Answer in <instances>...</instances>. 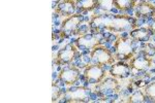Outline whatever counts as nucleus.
I'll return each instance as SVG.
<instances>
[{
	"label": "nucleus",
	"instance_id": "obj_1",
	"mask_svg": "<svg viewBox=\"0 0 155 103\" xmlns=\"http://www.w3.org/2000/svg\"><path fill=\"white\" fill-rule=\"evenodd\" d=\"M92 29H106L112 32L127 31L137 27V22L134 18L120 14H101L93 17L89 23Z\"/></svg>",
	"mask_w": 155,
	"mask_h": 103
},
{
	"label": "nucleus",
	"instance_id": "obj_2",
	"mask_svg": "<svg viewBox=\"0 0 155 103\" xmlns=\"http://www.w3.org/2000/svg\"><path fill=\"white\" fill-rule=\"evenodd\" d=\"M113 50L115 52V57L118 60H128L134 57L136 53L134 42L125 37H118L114 43Z\"/></svg>",
	"mask_w": 155,
	"mask_h": 103
},
{
	"label": "nucleus",
	"instance_id": "obj_3",
	"mask_svg": "<svg viewBox=\"0 0 155 103\" xmlns=\"http://www.w3.org/2000/svg\"><path fill=\"white\" fill-rule=\"evenodd\" d=\"M91 61L98 65H112L115 62V58L112 53L104 47H96L90 54Z\"/></svg>",
	"mask_w": 155,
	"mask_h": 103
},
{
	"label": "nucleus",
	"instance_id": "obj_4",
	"mask_svg": "<svg viewBox=\"0 0 155 103\" xmlns=\"http://www.w3.org/2000/svg\"><path fill=\"white\" fill-rule=\"evenodd\" d=\"M96 93L101 96H107L113 93L119 92L120 84L116 79L113 77H104L96 86Z\"/></svg>",
	"mask_w": 155,
	"mask_h": 103
},
{
	"label": "nucleus",
	"instance_id": "obj_5",
	"mask_svg": "<svg viewBox=\"0 0 155 103\" xmlns=\"http://www.w3.org/2000/svg\"><path fill=\"white\" fill-rule=\"evenodd\" d=\"M84 77L90 84H99L106 77V70L102 68L101 65H90L84 70Z\"/></svg>",
	"mask_w": 155,
	"mask_h": 103
},
{
	"label": "nucleus",
	"instance_id": "obj_6",
	"mask_svg": "<svg viewBox=\"0 0 155 103\" xmlns=\"http://www.w3.org/2000/svg\"><path fill=\"white\" fill-rule=\"evenodd\" d=\"M102 43V39L99 36H97L96 34L92 33H87L82 35L81 37H79L76 41L77 47L79 49H84V50H93L94 47H98L99 44Z\"/></svg>",
	"mask_w": 155,
	"mask_h": 103
},
{
	"label": "nucleus",
	"instance_id": "obj_7",
	"mask_svg": "<svg viewBox=\"0 0 155 103\" xmlns=\"http://www.w3.org/2000/svg\"><path fill=\"white\" fill-rule=\"evenodd\" d=\"M90 90L86 88H74L67 91L65 101L67 102H87L89 101Z\"/></svg>",
	"mask_w": 155,
	"mask_h": 103
},
{
	"label": "nucleus",
	"instance_id": "obj_8",
	"mask_svg": "<svg viewBox=\"0 0 155 103\" xmlns=\"http://www.w3.org/2000/svg\"><path fill=\"white\" fill-rule=\"evenodd\" d=\"M81 22H82V16H80V14H72V16L68 17L61 24L62 32L65 33L66 35L74 34L77 29L79 28Z\"/></svg>",
	"mask_w": 155,
	"mask_h": 103
},
{
	"label": "nucleus",
	"instance_id": "obj_9",
	"mask_svg": "<svg viewBox=\"0 0 155 103\" xmlns=\"http://www.w3.org/2000/svg\"><path fill=\"white\" fill-rule=\"evenodd\" d=\"M80 77V70L74 67L62 69L59 73V79L67 86L74 85Z\"/></svg>",
	"mask_w": 155,
	"mask_h": 103
},
{
	"label": "nucleus",
	"instance_id": "obj_10",
	"mask_svg": "<svg viewBox=\"0 0 155 103\" xmlns=\"http://www.w3.org/2000/svg\"><path fill=\"white\" fill-rule=\"evenodd\" d=\"M76 56V50L71 44H67L62 47L57 54V61L58 64H69Z\"/></svg>",
	"mask_w": 155,
	"mask_h": 103
},
{
	"label": "nucleus",
	"instance_id": "obj_11",
	"mask_svg": "<svg viewBox=\"0 0 155 103\" xmlns=\"http://www.w3.org/2000/svg\"><path fill=\"white\" fill-rule=\"evenodd\" d=\"M77 4L74 0H63L56 6V14L63 17H71L76 11Z\"/></svg>",
	"mask_w": 155,
	"mask_h": 103
},
{
	"label": "nucleus",
	"instance_id": "obj_12",
	"mask_svg": "<svg viewBox=\"0 0 155 103\" xmlns=\"http://www.w3.org/2000/svg\"><path fill=\"white\" fill-rule=\"evenodd\" d=\"M152 64V60L150 58H147V56H137L132 57L129 66L131 69L137 70V71H146L147 69L150 68Z\"/></svg>",
	"mask_w": 155,
	"mask_h": 103
},
{
	"label": "nucleus",
	"instance_id": "obj_13",
	"mask_svg": "<svg viewBox=\"0 0 155 103\" xmlns=\"http://www.w3.org/2000/svg\"><path fill=\"white\" fill-rule=\"evenodd\" d=\"M130 66H129V64L125 63L115 64L110 69V74L113 77H117V79H127L130 75Z\"/></svg>",
	"mask_w": 155,
	"mask_h": 103
},
{
	"label": "nucleus",
	"instance_id": "obj_14",
	"mask_svg": "<svg viewBox=\"0 0 155 103\" xmlns=\"http://www.w3.org/2000/svg\"><path fill=\"white\" fill-rule=\"evenodd\" d=\"M153 32L149 28H137L130 31L129 36L137 41H148Z\"/></svg>",
	"mask_w": 155,
	"mask_h": 103
},
{
	"label": "nucleus",
	"instance_id": "obj_15",
	"mask_svg": "<svg viewBox=\"0 0 155 103\" xmlns=\"http://www.w3.org/2000/svg\"><path fill=\"white\" fill-rule=\"evenodd\" d=\"M137 17H152L155 14V6L149 2H142L137 6Z\"/></svg>",
	"mask_w": 155,
	"mask_h": 103
},
{
	"label": "nucleus",
	"instance_id": "obj_16",
	"mask_svg": "<svg viewBox=\"0 0 155 103\" xmlns=\"http://www.w3.org/2000/svg\"><path fill=\"white\" fill-rule=\"evenodd\" d=\"M76 4L78 8L87 12L89 11H93L98 5V0H78Z\"/></svg>",
	"mask_w": 155,
	"mask_h": 103
},
{
	"label": "nucleus",
	"instance_id": "obj_17",
	"mask_svg": "<svg viewBox=\"0 0 155 103\" xmlns=\"http://www.w3.org/2000/svg\"><path fill=\"white\" fill-rule=\"evenodd\" d=\"M112 3L120 11H127L136 6V0H113Z\"/></svg>",
	"mask_w": 155,
	"mask_h": 103
},
{
	"label": "nucleus",
	"instance_id": "obj_18",
	"mask_svg": "<svg viewBox=\"0 0 155 103\" xmlns=\"http://www.w3.org/2000/svg\"><path fill=\"white\" fill-rule=\"evenodd\" d=\"M127 102H129V103H143V102H146V95H145L142 91L137 90V91L132 93L130 96L128 97Z\"/></svg>",
	"mask_w": 155,
	"mask_h": 103
},
{
	"label": "nucleus",
	"instance_id": "obj_19",
	"mask_svg": "<svg viewBox=\"0 0 155 103\" xmlns=\"http://www.w3.org/2000/svg\"><path fill=\"white\" fill-rule=\"evenodd\" d=\"M144 92L147 98L151 99V101L155 102V82L148 85V86L145 88Z\"/></svg>",
	"mask_w": 155,
	"mask_h": 103
},
{
	"label": "nucleus",
	"instance_id": "obj_20",
	"mask_svg": "<svg viewBox=\"0 0 155 103\" xmlns=\"http://www.w3.org/2000/svg\"><path fill=\"white\" fill-rule=\"evenodd\" d=\"M143 54L148 57H153L155 55V47L152 43H146L143 47Z\"/></svg>",
	"mask_w": 155,
	"mask_h": 103
},
{
	"label": "nucleus",
	"instance_id": "obj_21",
	"mask_svg": "<svg viewBox=\"0 0 155 103\" xmlns=\"http://www.w3.org/2000/svg\"><path fill=\"white\" fill-rule=\"evenodd\" d=\"M59 95H60V89L54 82V84L52 85V101L53 102L56 101V100L59 98Z\"/></svg>",
	"mask_w": 155,
	"mask_h": 103
},
{
	"label": "nucleus",
	"instance_id": "obj_22",
	"mask_svg": "<svg viewBox=\"0 0 155 103\" xmlns=\"http://www.w3.org/2000/svg\"><path fill=\"white\" fill-rule=\"evenodd\" d=\"M87 32H88V25H86V24H83V25H81V26H79V28L77 29V31H76V35H81V34H86Z\"/></svg>",
	"mask_w": 155,
	"mask_h": 103
},
{
	"label": "nucleus",
	"instance_id": "obj_23",
	"mask_svg": "<svg viewBox=\"0 0 155 103\" xmlns=\"http://www.w3.org/2000/svg\"><path fill=\"white\" fill-rule=\"evenodd\" d=\"M61 2V0H52V8H56V6Z\"/></svg>",
	"mask_w": 155,
	"mask_h": 103
},
{
	"label": "nucleus",
	"instance_id": "obj_24",
	"mask_svg": "<svg viewBox=\"0 0 155 103\" xmlns=\"http://www.w3.org/2000/svg\"><path fill=\"white\" fill-rule=\"evenodd\" d=\"M149 29L151 30V31L153 32V33H155V20L153 21V23H152V25H150Z\"/></svg>",
	"mask_w": 155,
	"mask_h": 103
}]
</instances>
